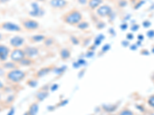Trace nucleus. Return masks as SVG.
Instances as JSON below:
<instances>
[{
  "label": "nucleus",
  "mask_w": 154,
  "mask_h": 115,
  "mask_svg": "<svg viewBox=\"0 0 154 115\" xmlns=\"http://www.w3.org/2000/svg\"><path fill=\"white\" fill-rule=\"evenodd\" d=\"M147 104L151 108H152L154 110V94L150 95L147 99Z\"/></svg>",
  "instance_id": "f3484780"
},
{
  "label": "nucleus",
  "mask_w": 154,
  "mask_h": 115,
  "mask_svg": "<svg viewBox=\"0 0 154 115\" xmlns=\"http://www.w3.org/2000/svg\"><path fill=\"white\" fill-rule=\"evenodd\" d=\"M24 44L25 38L22 36H19V35H15L9 40V45L13 49H19V48L23 47Z\"/></svg>",
  "instance_id": "0eeeda50"
},
{
  "label": "nucleus",
  "mask_w": 154,
  "mask_h": 115,
  "mask_svg": "<svg viewBox=\"0 0 154 115\" xmlns=\"http://www.w3.org/2000/svg\"><path fill=\"white\" fill-rule=\"evenodd\" d=\"M76 27L78 28H79V29H81V30H86V29H88V28H89V24L87 22L83 21V20H82V21L79 24L77 25Z\"/></svg>",
  "instance_id": "2eb2a0df"
},
{
  "label": "nucleus",
  "mask_w": 154,
  "mask_h": 115,
  "mask_svg": "<svg viewBox=\"0 0 154 115\" xmlns=\"http://www.w3.org/2000/svg\"><path fill=\"white\" fill-rule=\"evenodd\" d=\"M49 4L53 9H64L68 7L69 2L67 0H49Z\"/></svg>",
  "instance_id": "6e6552de"
},
{
  "label": "nucleus",
  "mask_w": 154,
  "mask_h": 115,
  "mask_svg": "<svg viewBox=\"0 0 154 115\" xmlns=\"http://www.w3.org/2000/svg\"><path fill=\"white\" fill-rule=\"evenodd\" d=\"M77 1L81 5H86L88 3V0H77Z\"/></svg>",
  "instance_id": "6ab92c4d"
},
{
  "label": "nucleus",
  "mask_w": 154,
  "mask_h": 115,
  "mask_svg": "<svg viewBox=\"0 0 154 115\" xmlns=\"http://www.w3.org/2000/svg\"><path fill=\"white\" fill-rule=\"evenodd\" d=\"M46 37L43 35H34L29 38V41L31 43H38V42H44L46 40Z\"/></svg>",
  "instance_id": "ddd939ff"
},
{
  "label": "nucleus",
  "mask_w": 154,
  "mask_h": 115,
  "mask_svg": "<svg viewBox=\"0 0 154 115\" xmlns=\"http://www.w3.org/2000/svg\"><path fill=\"white\" fill-rule=\"evenodd\" d=\"M151 80H152V83H153V84H154V73L152 74V76H151Z\"/></svg>",
  "instance_id": "5701e85b"
},
{
  "label": "nucleus",
  "mask_w": 154,
  "mask_h": 115,
  "mask_svg": "<svg viewBox=\"0 0 154 115\" xmlns=\"http://www.w3.org/2000/svg\"><path fill=\"white\" fill-rule=\"evenodd\" d=\"M2 74H4V71H3V69H2V68H0V75H2Z\"/></svg>",
  "instance_id": "b1692460"
},
{
  "label": "nucleus",
  "mask_w": 154,
  "mask_h": 115,
  "mask_svg": "<svg viewBox=\"0 0 154 115\" xmlns=\"http://www.w3.org/2000/svg\"><path fill=\"white\" fill-rule=\"evenodd\" d=\"M26 76V72L18 68L10 70L6 72V75H5L6 79L12 83H19L24 80Z\"/></svg>",
  "instance_id": "f03ea898"
},
{
  "label": "nucleus",
  "mask_w": 154,
  "mask_h": 115,
  "mask_svg": "<svg viewBox=\"0 0 154 115\" xmlns=\"http://www.w3.org/2000/svg\"><path fill=\"white\" fill-rule=\"evenodd\" d=\"M23 50L26 53V57L31 58L35 57L38 54V49L34 46H26L23 48Z\"/></svg>",
  "instance_id": "9b49d317"
},
{
  "label": "nucleus",
  "mask_w": 154,
  "mask_h": 115,
  "mask_svg": "<svg viewBox=\"0 0 154 115\" xmlns=\"http://www.w3.org/2000/svg\"><path fill=\"white\" fill-rule=\"evenodd\" d=\"M149 115H154V114H150Z\"/></svg>",
  "instance_id": "a878e982"
},
{
  "label": "nucleus",
  "mask_w": 154,
  "mask_h": 115,
  "mask_svg": "<svg viewBox=\"0 0 154 115\" xmlns=\"http://www.w3.org/2000/svg\"><path fill=\"white\" fill-rule=\"evenodd\" d=\"M38 111V105H35V104H33L29 108V113L30 115H34Z\"/></svg>",
  "instance_id": "dca6fc26"
},
{
  "label": "nucleus",
  "mask_w": 154,
  "mask_h": 115,
  "mask_svg": "<svg viewBox=\"0 0 154 115\" xmlns=\"http://www.w3.org/2000/svg\"><path fill=\"white\" fill-rule=\"evenodd\" d=\"M119 115H135V114L133 113L131 110H130V109L125 108V109L121 111L120 113L119 114Z\"/></svg>",
  "instance_id": "a211bd4d"
},
{
  "label": "nucleus",
  "mask_w": 154,
  "mask_h": 115,
  "mask_svg": "<svg viewBox=\"0 0 154 115\" xmlns=\"http://www.w3.org/2000/svg\"><path fill=\"white\" fill-rule=\"evenodd\" d=\"M26 57V53H25L23 49H13L11 51L10 55H9V58L12 61L15 63H19L23 61L25 58Z\"/></svg>",
  "instance_id": "39448f33"
},
{
  "label": "nucleus",
  "mask_w": 154,
  "mask_h": 115,
  "mask_svg": "<svg viewBox=\"0 0 154 115\" xmlns=\"http://www.w3.org/2000/svg\"><path fill=\"white\" fill-rule=\"evenodd\" d=\"M103 0H88V7L91 10H96L100 7V5H103Z\"/></svg>",
  "instance_id": "f8f14e48"
},
{
  "label": "nucleus",
  "mask_w": 154,
  "mask_h": 115,
  "mask_svg": "<svg viewBox=\"0 0 154 115\" xmlns=\"http://www.w3.org/2000/svg\"><path fill=\"white\" fill-rule=\"evenodd\" d=\"M32 10L29 12V14L32 16H35V17H40V16H43L44 10L42 8H41L39 5L37 3H32Z\"/></svg>",
  "instance_id": "9d476101"
},
{
  "label": "nucleus",
  "mask_w": 154,
  "mask_h": 115,
  "mask_svg": "<svg viewBox=\"0 0 154 115\" xmlns=\"http://www.w3.org/2000/svg\"><path fill=\"white\" fill-rule=\"evenodd\" d=\"M60 55L63 60H67L69 58L70 55H71V52L70 50L67 48H63L60 51Z\"/></svg>",
  "instance_id": "4468645a"
},
{
  "label": "nucleus",
  "mask_w": 154,
  "mask_h": 115,
  "mask_svg": "<svg viewBox=\"0 0 154 115\" xmlns=\"http://www.w3.org/2000/svg\"><path fill=\"white\" fill-rule=\"evenodd\" d=\"M11 50L8 46L0 44V61L5 62L9 58Z\"/></svg>",
  "instance_id": "1a4fd4ad"
},
{
  "label": "nucleus",
  "mask_w": 154,
  "mask_h": 115,
  "mask_svg": "<svg viewBox=\"0 0 154 115\" xmlns=\"http://www.w3.org/2000/svg\"><path fill=\"white\" fill-rule=\"evenodd\" d=\"M35 1H37V2H45L46 0H35Z\"/></svg>",
  "instance_id": "393cba45"
},
{
  "label": "nucleus",
  "mask_w": 154,
  "mask_h": 115,
  "mask_svg": "<svg viewBox=\"0 0 154 115\" xmlns=\"http://www.w3.org/2000/svg\"><path fill=\"white\" fill-rule=\"evenodd\" d=\"M96 15L100 18H107L112 16V9L110 5L103 4L96 10Z\"/></svg>",
  "instance_id": "423d86ee"
},
{
  "label": "nucleus",
  "mask_w": 154,
  "mask_h": 115,
  "mask_svg": "<svg viewBox=\"0 0 154 115\" xmlns=\"http://www.w3.org/2000/svg\"><path fill=\"white\" fill-rule=\"evenodd\" d=\"M62 21L69 25L77 26V25L79 24L83 20L82 12L77 9H72L66 12L61 17Z\"/></svg>",
  "instance_id": "f257e3e1"
},
{
  "label": "nucleus",
  "mask_w": 154,
  "mask_h": 115,
  "mask_svg": "<svg viewBox=\"0 0 154 115\" xmlns=\"http://www.w3.org/2000/svg\"><path fill=\"white\" fill-rule=\"evenodd\" d=\"M2 88H4V84L1 81H0V90H2Z\"/></svg>",
  "instance_id": "aec40b11"
},
{
  "label": "nucleus",
  "mask_w": 154,
  "mask_h": 115,
  "mask_svg": "<svg viewBox=\"0 0 154 115\" xmlns=\"http://www.w3.org/2000/svg\"><path fill=\"white\" fill-rule=\"evenodd\" d=\"M23 29L26 30L27 31H35L40 28V25L36 20L30 18H25L21 20V25Z\"/></svg>",
  "instance_id": "7ed1b4c3"
},
{
  "label": "nucleus",
  "mask_w": 154,
  "mask_h": 115,
  "mask_svg": "<svg viewBox=\"0 0 154 115\" xmlns=\"http://www.w3.org/2000/svg\"><path fill=\"white\" fill-rule=\"evenodd\" d=\"M124 26H127V25L126 24H124V25H121V28H122V29H126V28H127V27H124Z\"/></svg>",
  "instance_id": "412c9836"
},
{
  "label": "nucleus",
  "mask_w": 154,
  "mask_h": 115,
  "mask_svg": "<svg viewBox=\"0 0 154 115\" xmlns=\"http://www.w3.org/2000/svg\"><path fill=\"white\" fill-rule=\"evenodd\" d=\"M3 39H4L3 35H2V34L0 33V42H2V41L3 40Z\"/></svg>",
  "instance_id": "4be33fe9"
},
{
  "label": "nucleus",
  "mask_w": 154,
  "mask_h": 115,
  "mask_svg": "<svg viewBox=\"0 0 154 115\" xmlns=\"http://www.w3.org/2000/svg\"><path fill=\"white\" fill-rule=\"evenodd\" d=\"M0 29L4 31H11V32H20L23 31V29L20 25L16 23L12 22H4L0 23Z\"/></svg>",
  "instance_id": "20e7f679"
}]
</instances>
